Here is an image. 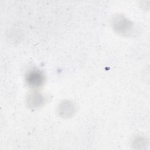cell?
Returning a JSON list of instances; mask_svg holds the SVG:
<instances>
[{
    "label": "cell",
    "instance_id": "6da1fadb",
    "mask_svg": "<svg viewBox=\"0 0 150 150\" xmlns=\"http://www.w3.org/2000/svg\"><path fill=\"white\" fill-rule=\"evenodd\" d=\"M111 25L116 32L125 36H129L132 33L134 29V23L121 15L113 16L111 21Z\"/></svg>",
    "mask_w": 150,
    "mask_h": 150
},
{
    "label": "cell",
    "instance_id": "7a4b0ae2",
    "mask_svg": "<svg viewBox=\"0 0 150 150\" xmlns=\"http://www.w3.org/2000/svg\"><path fill=\"white\" fill-rule=\"evenodd\" d=\"M26 83L32 88L41 87L45 81V76L42 71L34 68L29 70L25 75Z\"/></svg>",
    "mask_w": 150,
    "mask_h": 150
},
{
    "label": "cell",
    "instance_id": "277c9868",
    "mask_svg": "<svg viewBox=\"0 0 150 150\" xmlns=\"http://www.w3.org/2000/svg\"><path fill=\"white\" fill-rule=\"evenodd\" d=\"M45 103V98L43 96L36 92H33L29 94L26 98V103L28 106L31 108H37L43 105Z\"/></svg>",
    "mask_w": 150,
    "mask_h": 150
},
{
    "label": "cell",
    "instance_id": "3957f363",
    "mask_svg": "<svg viewBox=\"0 0 150 150\" xmlns=\"http://www.w3.org/2000/svg\"><path fill=\"white\" fill-rule=\"evenodd\" d=\"M75 105L71 101H64L58 107L59 114L64 118L71 117L75 112Z\"/></svg>",
    "mask_w": 150,
    "mask_h": 150
}]
</instances>
